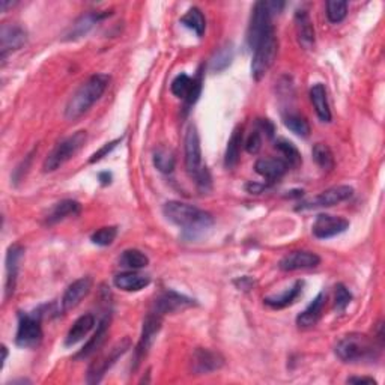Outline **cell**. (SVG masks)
Listing matches in <instances>:
<instances>
[{"label": "cell", "instance_id": "obj_1", "mask_svg": "<svg viewBox=\"0 0 385 385\" xmlns=\"http://www.w3.org/2000/svg\"><path fill=\"white\" fill-rule=\"evenodd\" d=\"M163 214L170 223L179 226L188 238H196L198 235L208 231L214 223V218L209 212L178 200L164 203Z\"/></svg>", "mask_w": 385, "mask_h": 385}, {"label": "cell", "instance_id": "obj_2", "mask_svg": "<svg viewBox=\"0 0 385 385\" xmlns=\"http://www.w3.org/2000/svg\"><path fill=\"white\" fill-rule=\"evenodd\" d=\"M110 75L107 74H93L78 88L73 97L68 100L65 107V117L69 121H75L83 116L88 110L104 95L108 88Z\"/></svg>", "mask_w": 385, "mask_h": 385}, {"label": "cell", "instance_id": "obj_3", "mask_svg": "<svg viewBox=\"0 0 385 385\" xmlns=\"http://www.w3.org/2000/svg\"><path fill=\"white\" fill-rule=\"evenodd\" d=\"M184 152H185V169L188 175L194 178L196 184L202 191H208L211 188V175L208 169L202 163V146L198 127L190 124L185 131L184 139Z\"/></svg>", "mask_w": 385, "mask_h": 385}, {"label": "cell", "instance_id": "obj_4", "mask_svg": "<svg viewBox=\"0 0 385 385\" xmlns=\"http://www.w3.org/2000/svg\"><path fill=\"white\" fill-rule=\"evenodd\" d=\"M336 355L343 363H357V361L373 360L378 355L375 342L361 333H349L343 336L336 345Z\"/></svg>", "mask_w": 385, "mask_h": 385}, {"label": "cell", "instance_id": "obj_5", "mask_svg": "<svg viewBox=\"0 0 385 385\" xmlns=\"http://www.w3.org/2000/svg\"><path fill=\"white\" fill-rule=\"evenodd\" d=\"M253 60H251V77L253 80L261 82L268 74V71L274 65L279 51V41L274 29H271L261 41L255 47Z\"/></svg>", "mask_w": 385, "mask_h": 385}, {"label": "cell", "instance_id": "obj_6", "mask_svg": "<svg viewBox=\"0 0 385 385\" xmlns=\"http://www.w3.org/2000/svg\"><path fill=\"white\" fill-rule=\"evenodd\" d=\"M86 139H88L86 131H77L73 136H69L65 140L59 141L56 148H54L53 151L49 154V156L44 160L43 170L45 172V174L47 172L58 170L62 164H65L71 156H74L78 151H80V148L84 145Z\"/></svg>", "mask_w": 385, "mask_h": 385}, {"label": "cell", "instance_id": "obj_7", "mask_svg": "<svg viewBox=\"0 0 385 385\" xmlns=\"http://www.w3.org/2000/svg\"><path fill=\"white\" fill-rule=\"evenodd\" d=\"M163 325V316L155 313L154 310H151L146 315L145 320H143V327H141V334L137 347L135 349V357H132V371H137L141 361L145 360V357L148 355L149 349L152 348V345L155 342V337L159 334V331L161 329Z\"/></svg>", "mask_w": 385, "mask_h": 385}, {"label": "cell", "instance_id": "obj_8", "mask_svg": "<svg viewBox=\"0 0 385 385\" xmlns=\"http://www.w3.org/2000/svg\"><path fill=\"white\" fill-rule=\"evenodd\" d=\"M43 313H20L15 343L20 348H35L43 340Z\"/></svg>", "mask_w": 385, "mask_h": 385}, {"label": "cell", "instance_id": "obj_9", "mask_svg": "<svg viewBox=\"0 0 385 385\" xmlns=\"http://www.w3.org/2000/svg\"><path fill=\"white\" fill-rule=\"evenodd\" d=\"M130 348H131V340L128 337H125V339H122L121 342H117L108 352L101 353V355L93 361L88 369V380H86L88 384H98L103 381L108 369L112 367Z\"/></svg>", "mask_w": 385, "mask_h": 385}, {"label": "cell", "instance_id": "obj_10", "mask_svg": "<svg viewBox=\"0 0 385 385\" xmlns=\"http://www.w3.org/2000/svg\"><path fill=\"white\" fill-rule=\"evenodd\" d=\"M272 14L268 8V2H257L251 10L250 25L247 30V45L251 50L255 49L257 43L270 32L272 27L271 25Z\"/></svg>", "mask_w": 385, "mask_h": 385}, {"label": "cell", "instance_id": "obj_11", "mask_svg": "<svg viewBox=\"0 0 385 385\" xmlns=\"http://www.w3.org/2000/svg\"><path fill=\"white\" fill-rule=\"evenodd\" d=\"M352 194H353V188L349 187V185L331 187V188H328V190L318 194L316 198H313L307 202H303L301 205L296 208V211L315 209V208H328V207L339 205V203L351 199Z\"/></svg>", "mask_w": 385, "mask_h": 385}, {"label": "cell", "instance_id": "obj_12", "mask_svg": "<svg viewBox=\"0 0 385 385\" xmlns=\"http://www.w3.org/2000/svg\"><path fill=\"white\" fill-rule=\"evenodd\" d=\"M27 43V32L19 25L3 23L0 27V56L2 60L12 51L20 50Z\"/></svg>", "mask_w": 385, "mask_h": 385}, {"label": "cell", "instance_id": "obj_13", "mask_svg": "<svg viewBox=\"0 0 385 385\" xmlns=\"http://www.w3.org/2000/svg\"><path fill=\"white\" fill-rule=\"evenodd\" d=\"M349 222L347 218L331 214H319L315 220V223H313L312 232L319 240H328L347 232Z\"/></svg>", "mask_w": 385, "mask_h": 385}, {"label": "cell", "instance_id": "obj_14", "mask_svg": "<svg viewBox=\"0 0 385 385\" xmlns=\"http://www.w3.org/2000/svg\"><path fill=\"white\" fill-rule=\"evenodd\" d=\"M196 305L193 298H188L185 295H180L175 290H166L163 292L159 298H156L152 310L159 315L164 316V315H172V313H178L183 312L188 307H193Z\"/></svg>", "mask_w": 385, "mask_h": 385}, {"label": "cell", "instance_id": "obj_15", "mask_svg": "<svg viewBox=\"0 0 385 385\" xmlns=\"http://www.w3.org/2000/svg\"><path fill=\"white\" fill-rule=\"evenodd\" d=\"M108 15H112V12L92 11V12L80 15V17H78L73 25L65 30V34H64V36H62V39H64V41H77V39L88 35L91 30L95 27L98 21L104 20L106 17H108Z\"/></svg>", "mask_w": 385, "mask_h": 385}, {"label": "cell", "instance_id": "obj_16", "mask_svg": "<svg viewBox=\"0 0 385 385\" xmlns=\"http://www.w3.org/2000/svg\"><path fill=\"white\" fill-rule=\"evenodd\" d=\"M25 256V248L20 244H14L6 251V279H5V298L12 296L17 288V277L20 270V262Z\"/></svg>", "mask_w": 385, "mask_h": 385}, {"label": "cell", "instance_id": "obj_17", "mask_svg": "<svg viewBox=\"0 0 385 385\" xmlns=\"http://www.w3.org/2000/svg\"><path fill=\"white\" fill-rule=\"evenodd\" d=\"M224 366V358L218 352L207 348H198L191 357V371L194 375L215 372Z\"/></svg>", "mask_w": 385, "mask_h": 385}, {"label": "cell", "instance_id": "obj_18", "mask_svg": "<svg viewBox=\"0 0 385 385\" xmlns=\"http://www.w3.org/2000/svg\"><path fill=\"white\" fill-rule=\"evenodd\" d=\"M320 264V257L312 251H292V253L286 255L279 262V268L281 271H298V270H309L316 268Z\"/></svg>", "mask_w": 385, "mask_h": 385}, {"label": "cell", "instance_id": "obj_19", "mask_svg": "<svg viewBox=\"0 0 385 385\" xmlns=\"http://www.w3.org/2000/svg\"><path fill=\"white\" fill-rule=\"evenodd\" d=\"M91 289H92V279L91 277H82V279H78V280L71 283V285L67 288L64 296H62V300H60L62 312L67 313L69 310H73L74 307H77L83 298L88 296V294L91 292Z\"/></svg>", "mask_w": 385, "mask_h": 385}, {"label": "cell", "instance_id": "obj_20", "mask_svg": "<svg viewBox=\"0 0 385 385\" xmlns=\"http://www.w3.org/2000/svg\"><path fill=\"white\" fill-rule=\"evenodd\" d=\"M295 32L298 43L304 50H312L315 47V26L305 10H298L295 12Z\"/></svg>", "mask_w": 385, "mask_h": 385}, {"label": "cell", "instance_id": "obj_21", "mask_svg": "<svg viewBox=\"0 0 385 385\" xmlns=\"http://www.w3.org/2000/svg\"><path fill=\"white\" fill-rule=\"evenodd\" d=\"M108 327H110V315L104 316L103 319L100 320V324L97 327V331L93 333V336L91 337L88 342H86L84 347L75 353L74 358L75 360H84V358H89L91 355H93V353H97V351H100L101 347H103L104 342H106Z\"/></svg>", "mask_w": 385, "mask_h": 385}, {"label": "cell", "instance_id": "obj_22", "mask_svg": "<svg viewBox=\"0 0 385 385\" xmlns=\"http://www.w3.org/2000/svg\"><path fill=\"white\" fill-rule=\"evenodd\" d=\"M325 301H327L325 292H319L315 298H313V301L309 304V307L296 316V325L300 328L315 327L322 316V312H324Z\"/></svg>", "mask_w": 385, "mask_h": 385}, {"label": "cell", "instance_id": "obj_23", "mask_svg": "<svg viewBox=\"0 0 385 385\" xmlns=\"http://www.w3.org/2000/svg\"><path fill=\"white\" fill-rule=\"evenodd\" d=\"M289 166L281 159H261L255 164L256 174L265 178L268 183H276L281 176H285Z\"/></svg>", "mask_w": 385, "mask_h": 385}, {"label": "cell", "instance_id": "obj_24", "mask_svg": "<svg viewBox=\"0 0 385 385\" xmlns=\"http://www.w3.org/2000/svg\"><path fill=\"white\" fill-rule=\"evenodd\" d=\"M149 283H151V279L145 274H139L136 271H125L121 274H116L113 279V285L124 290V292H139V290L145 289Z\"/></svg>", "mask_w": 385, "mask_h": 385}, {"label": "cell", "instance_id": "obj_25", "mask_svg": "<svg viewBox=\"0 0 385 385\" xmlns=\"http://www.w3.org/2000/svg\"><path fill=\"white\" fill-rule=\"evenodd\" d=\"M93 327H95V316L91 313H86V315L78 318L65 337V347H74L78 342H82L92 331Z\"/></svg>", "mask_w": 385, "mask_h": 385}, {"label": "cell", "instance_id": "obj_26", "mask_svg": "<svg viewBox=\"0 0 385 385\" xmlns=\"http://www.w3.org/2000/svg\"><path fill=\"white\" fill-rule=\"evenodd\" d=\"M80 211H82V205L77 200L65 199V200L56 203V205L49 211V214L45 215V224L53 226L68 217L78 215L80 214Z\"/></svg>", "mask_w": 385, "mask_h": 385}, {"label": "cell", "instance_id": "obj_27", "mask_svg": "<svg viewBox=\"0 0 385 385\" xmlns=\"http://www.w3.org/2000/svg\"><path fill=\"white\" fill-rule=\"evenodd\" d=\"M310 101L320 122H331V110L328 104L327 89L322 83H315L310 88Z\"/></svg>", "mask_w": 385, "mask_h": 385}, {"label": "cell", "instance_id": "obj_28", "mask_svg": "<svg viewBox=\"0 0 385 385\" xmlns=\"http://www.w3.org/2000/svg\"><path fill=\"white\" fill-rule=\"evenodd\" d=\"M304 286V281L303 280H298L294 283V286H290L289 289H286L285 292L280 294V295H274V296H266L264 303L266 305H270L271 309H285L288 305L292 304L298 296H300L301 290Z\"/></svg>", "mask_w": 385, "mask_h": 385}, {"label": "cell", "instance_id": "obj_29", "mask_svg": "<svg viewBox=\"0 0 385 385\" xmlns=\"http://www.w3.org/2000/svg\"><path fill=\"white\" fill-rule=\"evenodd\" d=\"M242 137H244L242 136V127L238 125V127H235L229 141H227V148L224 154V167L227 170L235 169L237 167V164L240 163Z\"/></svg>", "mask_w": 385, "mask_h": 385}, {"label": "cell", "instance_id": "obj_30", "mask_svg": "<svg viewBox=\"0 0 385 385\" xmlns=\"http://www.w3.org/2000/svg\"><path fill=\"white\" fill-rule=\"evenodd\" d=\"M149 265V257L137 248L125 250L119 257V266L128 271H137Z\"/></svg>", "mask_w": 385, "mask_h": 385}, {"label": "cell", "instance_id": "obj_31", "mask_svg": "<svg viewBox=\"0 0 385 385\" xmlns=\"http://www.w3.org/2000/svg\"><path fill=\"white\" fill-rule=\"evenodd\" d=\"M283 124H285V127L292 131L298 137L305 139L310 136V124L301 115H298L295 112L283 113Z\"/></svg>", "mask_w": 385, "mask_h": 385}, {"label": "cell", "instance_id": "obj_32", "mask_svg": "<svg viewBox=\"0 0 385 385\" xmlns=\"http://www.w3.org/2000/svg\"><path fill=\"white\" fill-rule=\"evenodd\" d=\"M180 25L185 26L187 29L193 30V32L198 36H202L203 34H205L207 20H205V15L202 14L199 8L194 6V8H190L185 15H183V19H180Z\"/></svg>", "mask_w": 385, "mask_h": 385}, {"label": "cell", "instance_id": "obj_33", "mask_svg": "<svg viewBox=\"0 0 385 385\" xmlns=\"http://www.w3.org/2000/svg\"><path fill=\"white\" fill-rule=\"evenodd\" d=\"M274 148H276L277 151L283 156H285V159H281V160H285L289 167L295 169V167H298L303 163L301 154L296 149V146L292 143V141H289L286 139H277L276 143H274Z\"/></svg>", "mask_w": 385, "mask_h": 385}, {"label": "cell", "instance_id": "obj_34", "mask_svg": "<svg viewBox=\"0 0 385 385\" xmlns=\"http://www.w3.org/2000/svg\"><path fill=\"white\" fill-rule=\"evenodd\" d=\"M152 160H154V166L156 167V170L161 172V174H172L176 164L174 152L169 151L166 148L156 149L154 152Z\"/></svg>", "mask_w": 385, "mask_h": 385}, {"label": "cell", "instance_id": "obj_35", "mask_svg": "<svg viewBox=\"0 0 385 385\" xmlns=\"http://www.w3.org/2000/svg\"><path fill=\"white\" fill-rule=\"evenodd\" d=\"M233 45L226 44L222 49H218V51L214 54V58L211 60V69L215 71V73H222L226 68H229L232 60H233Z\"/></svg>", "mask_w": 385, "mask_h": 385}, {"label": "cell", "instance_id": "obj_36", "mask_svg": "<svg viewBox=\"0 0 385 385\" xmlns=\"http://www.w3.org/2000/svg\"><path fill=\"white\" fill-rule=\"evenodd\" d=\"M313 160L316 161L318 166L324 170L334 169V155L325 143H316L312 149Z\"/></svg>", "mask_w": 385, "mask_h": 385}, {"label": "cell", "instance_id": "obj_37", "mask_svg": "<svg viewBox=\"0 0 385 385\" xmlns=\"http://www.w3.org/2000/svg\"><path fill=\"white\" fill-rule=\"evenodd\" d=\"M348 15V2L343 0H329L327 2V17L329 23L339 25Z\"/></svg>", "mask_w": 385, "mask_h": 385}, {"label": "cell", "instance_id": "obj_38", "mask_svg": "<svg viewBox=\"0 0 385 385\" xmlns=\"http://www.w3.org/2000/svg\"><path fill=\"white\" fill-rule=\"evenodd\" d=\"M193 89V78L188 77L187 74H179L174 78V82L170 84V91L175 97L183 98L184 101L190 95Z\"/></svg>", "mask_w": 385, "mask_h": 385}, {"label": "cell", "instance_id": "obj_39", "mask_svg": "<svg viewBox=\"0 0 385 385\" xmlns=\"http://www.w3.org/2000/svg\"><path fill=\"white\" fill-rule=\"evenodd\" d=\"M117 237V227L115 226H107V227H101L97 232L92 233L91 241L93 242L95 246L100 247H107V246H112L113 241Z\"/></svg>", "mask_w": 385, "mask_h": 385}, {"label": "cell", "instance_id": "obj_40", "mask_svg": "<svg viewBox=\"0 0 385 385\" xmlns=\"http://www.w3.org/2000/svg\"><path fill=\"white\" fill-rule=\"evenodd\" d=\"M352 301V294L348 290V288L339 283L336 286V296H334V309L337 312H345L348 305Z\"/></svg>", "mask_w": 385, "mask_h": 385}, {"label": "cell", "instance_id": "obj_41", "mask_svg": "<svg viewBox=\"0 0 385 385\" xmlns=\"http://www.w3.org/2000/svg\"><path fill=\"white\" fill-rule=\"evenodd\" d=\"M262 148V135L259 130H253L246 141V151L248 154H257Z\"/></svg>", "mask_w": 385, "mask_h": 385}, {"label": "cell", "instance_id": "obj_42", "mask_svg": "<svg viewBox=\"0 0 385 385\" xmlns=\"http://www.w3.org/2000/svg\"><path fill=\"white\" fill-rule=\"evenodd\" d=\"M121 141H122V137H121V139H115V140H112V141H108V143H106L103 148H100L95 154H92V156L89 159V163L93 164V163H98L100 160H103L104 156H107L110 152L113 151V149H115L117 145L121 143Z\"/></svg>", "mask_w": 385, "mask_h": 385}, {"label": "cell", "instance_id": "obj_43", "mask_svg": "<svg viewBox=\"0 0 385 385\" xmlns=\"http://www.w3.org/2000/svg\"><path fill=\"white\" fill-rule=\"evenodd\" d=\"M200 92H202V73L199 71V74L193 78V89L190 92V95H188V98L185 100L187 108L196 104V101H198L200 97Z\"/></svg>", "mask_w": 385, "mask_h": 385}, {"label": "cell", "instance_id": "obj_44", "mask_svg": "<svg viewBox=\"0 0 385 385\" xmlns=\"http://www.w3.org/2000/svg\"><path fill=\"white\" fill-rule=\"evenodd\" d=\"M256 130L261 131V135L262 132H265V136L270 139H272L274 132H276V127H274V124L270 119H257Z\"/></svg>", "mask_w": 385, "mask_h": 385}, {"label": "cell", "instance_id": "obj_45", "mask_svg": "<svg viewBox=\"0 0 385 385\" xmlns=\"http://www.w3.org/2000/svg\"><path fill=\"white\" fill-rule=\"evenodd\" d=\"M348 384H369V385H376V381L369 376H352V378L347 380Z\"/></svg>", "mask_w": 385, "mask_h": 385}, {"label": "cell", "instance_id": "obj_46", "mask_svg": "<svg viewBox=\"0 0 385 385\" xmlns=\"http://www.w3.org/2000/svg\"><path fill=\"white\" fill-rule=\"evenodd\" d=\"M235 285H238V288L242 289V290H250L251 288H253L255 281H253V279H250V277H241V279L235 281Z\"/></svg>", "mask_w": 385, "mask_h": 385}, {"label": "cell", "instance_id": "obj_47", "mask_svg": "<svg viewBox=\"0 0 385 385\" xmlns=\"http://www.w3.org/2000/svg\"><path fill=\"white\" fill-rule=\"evenodd\" d=\"M112 174H110V172H101V174L98 175V179H100V183H101V185H110L112 184Z\"/></svg>", "mask_w": 385, "mask_h": 385}, {"label": "cell", "instance_id": "obj_48", "mask_svg": "<svg viewBox=\"0 0 385 385\" xmlns=\"http://www.w3.org/2000/svg\"><path fill=\"white\" fill-rule=\"evenodd\" d=\"M17 5V2H8V0H2V3H0V8H2V12H6L8 8H12Z\"/></svg>", "mask_w": 385, "mask_h": 385}, {"label": "cell", "instance_id": "obj_49", "mask_svg": "<svg viewBox=\"0 0 385 385\" xmlns=\"http://www.w3.org/2000/svg\"><path fill=\"white\" fill-rule=\"evenodd\" d=\"M2 353H3V355H2V366H3L5 361H6V357H8V348L5 347V345H2Z\"/></svg>", "mask_w": 385, "mask_h": 385}]
</instances>
